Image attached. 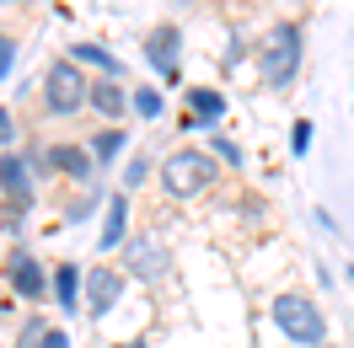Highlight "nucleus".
<instances>
[{
    "instance_id": "f257e3e1",
    "label": "nucleus",
    "mask_w": 354,
    "mask_h": 348,
    "mask_svg": "<svg viewBox=\"0 0 354 348\" xmlns=\"http://www.w3.org/2000/svg\"><path fill=\"white\" fill-rule=\"evenodd\" d=\"M301 27L295 22H279L268 27L263 48H258V70H263V86H290L295 81V70H301Z\"/></svg>"
},
{
    "instance_id": "f03ea898",
    "label": "nucleus",
    "mask_w": 354,
    "mask_h": 348,
    "mask_svg": "<svg viewBox=\"0 0 354 348\" xmlns=\"http://www.w3.org/2000/svg\"><path fill=\"white\" fill-rule=\"evenodd\" d=\"M268 316H274V327L285 332L290 343H301V348H322V343H328L322 311H317L311 300H301V295H279V300L268 305Z\"/></svg>"
},
{
    "instance_id": "7ed1b4c3",
    "label": "nucleus",
    "mask_w": 354,
    "mask_h": 348,
    "mask_svg": "<svg viewBox=\"0 0 354 348\" xmlns=\"http://www.w3.org/2000/svg\"><path fill=\"white\" fill-rule=\"evenodd\" d=\"M161 182H167L172 198H194V193H204V188L215 182V161L204 151H172L167 166H161Z\"/></svg>"
},
{
    "instance_id": "20e7f679",
    "label": "nucleus",
    "mask_w": 354,
    "mask_h": 348,
    "mask_svg": "<svg viewBox=\"0 0 354 348\" xmlns=\"http://www.w3.org/2000/svg\"><path fill=\"white\" fill-rule=\"evenodd\" d=\"M86 102V75L75 70V59H54L44 75V108L54 113V118H65V113H75Z\"/></svg>"
},
{
    "instance_id": "39448f33",
    "label": "nucleus",
    "mask_w": 354,
    "mask_h": 348,
    "mask_svg": "<svg viewBox=\"0 0 354 348\" xmlns=\"http://www.w3.org/2000/svg\"><path fill=\"white\" fill-rule=\"evenodd\" d=\"M81 289H86V295H81V305H86L91 316H108L113 305H118V295H124V279H118L113 268H91L86 279H81Z\"/></svg>"
},
{
    "instance_id": "423d86ee",
    "label": "nucleus",
    "mask_w": 354,
    "mask_h": 348,
    "mask_svg": "<svg viewBox=\"0 0 354 348\" xmlns=\"http://www.w3.org/2000/svg\"><path fill=\"white\" fill-rule=\"evenodd\" d=\"M6 284H11L22 300H38V295L48 289V273L38 268L32 252H11V258H6Z\"/></svg>"
},
{
    "instance_id": "0eeeda50",
    "label": "nucleus",
    "mask_w": 354,
    "mask_h": 348,
    "mask_svg": "<svg viewBox=\"0 0 354 348\" xmlns=\"http://www.w3.org/2000/svg\"><path fill=\"white\" fill-rule=\"evenodd\" d=\"M124 252H129V273H140V279H161L167 262H172V252H167L161 236H134Z\"/></svg>"
},
{
    "instance_id": "6e6552de",
    "label": "nucleus",
    "mask_w": 354,
    "mask_h": 348,
    "mask_svg": "<svg viewBox=\"0 0 354 348\" xmlns=\"http://www.w3.org/2000/svg\"><path fill=\"white\" fill-rule=\"evenodd\" d=\"M177 48H183V38H177V27L167 22V27H156L151 38H145V59H151L167 81H177Z\"/></svg>"
},
{
    "instance_id": "1a4fd4ad",
    "label": "nucleus",
    "mask_w": 354,
    "mask_h": 348,
    "mask_svg": "<svg viewBox=\"0 0 354 348\" xmlns=\"http://www.w3.org/2000/svg\"><path fill=\"white\" fill-rule=\"evenodd\" d=\"M0 188L11 193V204L22 209L27 198H32V182H27V166L17 161V155H0Z\"/></svg>"
},
{
    "instance_id": "9d476101",
    "label": "nucleus",
    "mask_w": 354,
    "mask_h": 348,
    "mask_svg": "<svg viewBox=\"0 0 354 348\" xmlns=\"http://www.w3.org/2000/svg\"><path fill=\"white\" fill-rule=\"evenodd\" d=\"M54 300H59V311H81V268L75 262L54 268Z\"/></svg>"
},
{
    "instance_id": "9b49d317",
    "label": "nucleus",
    "mask_w": 354,
    "mask_h": 348,
    "mask_svg": "<svg viewBox=\"0 0 354 348\" xmlns=\"http://www.w3.org/2000/svg\"><path fill=\"white\" fill-rule=\"evenodd\" d=\"M44 161H48V166H59V172H70V177H81V182H91V155L75 151V145H54Z\"/></svg>"
},
{
    "instance_id": "f8f14e48",
    "label": "nucleus",
    "mask_w": 354,
    "mask_h": 348,
    "mask_svg": "<svg viewBox=\"0 0 354 348\" xmlns=\"http://www.w3.org/2000/svg\"><path fill=\"white\" fill-rule=\"evenodd\" d=\"M124 231H129V198L113 193V198H108V225H102V246H118V241H124Z\"/></svg>"
},
{
    "instance_id": "ddd939ff",
    "label": "nucleus",
    "mask_w": 354,
    "mask_h": 348,
    "mask_svg": "<svg viewBox=\"0 0 354 348\" xmlns=\"http://www.w3.org/2000/svg\"><path fill=\"white\" fill-rule=\"evenodd\" d=\"M86 102L97 113H108V118H118V113L129 108V97H124V86H113V81H102V86H86Z\"/></svg>"
},
{
    "instance_id": "4468645a",
    "label": "nucleus",
    "mask_w": 354,
    "mask_h": 348,
    "mask_svg": "<svg viewBox=\"0 0 354 348\" xmlns=\"http://www.w3.org/2000/svg\"><path fill=\"white\" fill-rule=\"evenodd\" d=\"M188 102H194V118H199V124H215V118L225 113V97H221V91H209V86H194V91H188Z\"/></svg>"
},
{
    "instance_id": "2eb2a0df",
    "label": "nucleus",
    "mask_w": 354,
    "mask_h": 348,
    "mask_svg": "<svg viewBox=\"0 0 354 348\" xmlns=\"http://www.w3.org/2000/svg\"><path fill=\"white\" fill-rule=\"evenodd\" d=\"M75 59H86V65H97V70H108V75H118V59H113L102 44H75Z\"/></svg>"
},
{
    "instance_id": "dca6fc26",
    "label": "nucleus",
    "mask_w": 354,
    "mask_h": 348,
    "mask_svg": "<svg viewBox=\"0 0 354 348\" xmlns=\"http://www.w3.org/2000/svg\"><path fill=\"white\" fill-rule=\"evenodd\" d=\"M134 108L145 113V118H156V113H161V97H156V91H145V86H134V97H129Z\"/></svg>"
},
{
    "instance_id": "f3484780",
    "label": "nucleus",
    "mask_w": 354,
    "mask_h": 348,
    "mask_svg": "<svg viewBox=\"0 0 354 348\" xmlns=\"http://www.w3.org/2000/svg\"><path fill=\"white\" fill-rule=\"evenodd\" d=\"M290 151H295V155H306V151H311V124H306V118L290 129Z\"/></svg>"
},
{
    "instance_id": "a211bd4d",
    "label": "nucleus",
    "mask_w": 354,
    "mask_h": 348,
    "mask_svg": "<svg viewBox=\"0 0 354 348\" xmlns=\"http://www.w3.org/2000/svg\"><path fill=\"white\" fill-rule=\"evenodd\" d=\"M118 151H124V134H118V129L97 134V155H118Z\"/></svg>"
},
{
    "instance_id": "6ab92c4d",
    "label": "nucleus",
    "mask_w": 354,
    "mask_h": 348,
    "mask_svg": "<svg viewBox=\"0 0 354 348\" xmlns=\"http://www.w3.org/2000/svg\"><path fill=\"white\" fill-rule=\"evenodd\" d=\"M145 172H151V166H145V155H134L129 166H124V188H140V182H145Z\"/></svg>"
},
{
    "instance_id": "aec40b11",
    "label": "nucleus",
    "mask_w": 354,
    "mask_h": 348,
    "mask_svg": "<svg viewBox=\"0 0 354 348\" xmlns=\"http://www.w3.org/2000/svg\"><path fill=\"white\" fill-rule=\"evenodd\" d=\"M11 65H17V44H11V38H0V81L11 75Z\"/></svg>"
},
{
    "instance_id": "412c9836",
    "label": "nucleus",
    "mask_w": 354,
    "mask_h": 348,
    "mask_svg": "<svg viewBox=\"0 0 354 348\" xmlns=\"http://www.w3.org/2000/svg\"><path fill=\"white\" fill-rule=\"evenodd\" d=\"M11 139H17V124H11V113L0 108V145H11Z\"/></svg>"
},
{
    "instance_id": "4be33fe9",
    "label": "nucleus",
    "mask_w": 354,
    "mask_h": 348,
    "mask_svg": "<svg viewBox=\"0 0 354 348\" xmlns=\"http://www.w3.org/2000/svg\"><path fill=\"white\" fill-rule=\"evenodd\" d=\"M215 151H221L225 161H231V166H236V161H242V151H236V145H231V139H221V134H215Z\"/></svg>"
},
{
    "instance_id": "5701e85b",
    "label": "nucleus",
    "mask_w": 354,
    "mask_h": 348,
    "mask_svg": "<svg viewBox=\"0 0 354 348\" xmlns=\"http://www.w3.org/2000/svg\"><path fill=\"white\" fill-rule=\"evenodd\" d=\"M44 348H70V338L59 332V327H54V332H44Z\"/></svg>"
},
{
    "instance_id": "b1692460",
    "label": "nucleus",
    "mask_w": 354,
    "mask_h": 348,
    "mask_svg": "<svg viewBox=\"0 0 354 348\" xmlns=\"http://www.w3.org/2000/svg\"><path fill=\"white\" fill-rule=\"evenodd\" d=\"M113 348H145V343H140V338H129V343H113Z\"/></svg>"
}]
</instances>
